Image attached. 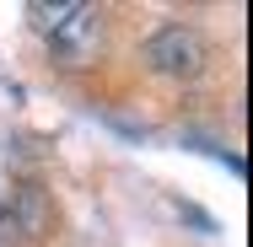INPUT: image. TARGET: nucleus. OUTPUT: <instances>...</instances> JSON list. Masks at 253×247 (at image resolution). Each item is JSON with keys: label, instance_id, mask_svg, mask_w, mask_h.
I'll return each instance as SVG.
<instances>
[{"label": "nucleus", "instance_id": "obj_3", "mask_svg": "<svg viewBox=\"0 0 253 247\" xmlns=\"http://www.w3.org/2000/svg\"><path fill=\"white\" fill-rule=\"evenodd\" d=\"M54 231V199L38 183H16L0 199V237H27V242H43Z\"/></svg>", "mask_w": 253, "mask_h": 247}, {"label": "nucleus", "instance_id": "obj_4", "mask_svg": "<svg viewBox=\"0 0 253 247\" xmlns=\"http://www.w3.org/2000/svg\"><path fill=\"white\" fill-rule=\"evenodd\" d=\"M0 199H5V188H0Z\"/></svg>", "mask_w": 253, "mask_h": 247}, {"label": "nucleus", "instance_id": "obj_2", "mask_svg": "<svg viewBox=\"0 0 253 247\" xmlns=\"http://www.w3.org/2000/svg\"><path fill=\"white\" fill-rule=\"evenodd\" d=\"M205 59H210V43H205L200 27H183V22H172V27H162L146 38V65H151L156 75H200Z\"/></svg>", "mask_w": 253, "mask_h": 247}, {"label": "nucleus", "instance_id": "obj_1", "mask_svg": "<svg viewBox=\"0 0 253 247\" xmlns=\"http://www.w3.org/2000/svg\"><path fill=\"white\" fill-rule=\"evenodd\" d=\"M33 27L49 38V49L59 65H92L102 49V11L86 5V0H59V5H43L33 0L27 5Z\"/></svg>", "mask_w": 253, "mask_h": 247}]
</instances>
